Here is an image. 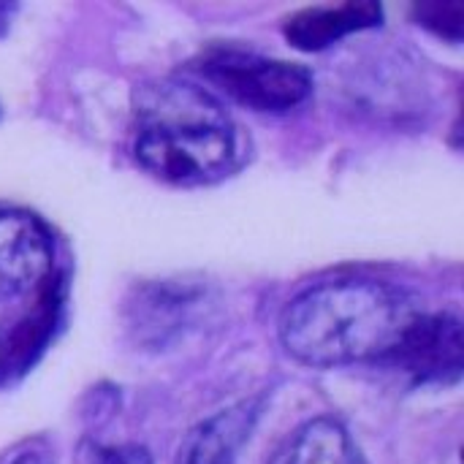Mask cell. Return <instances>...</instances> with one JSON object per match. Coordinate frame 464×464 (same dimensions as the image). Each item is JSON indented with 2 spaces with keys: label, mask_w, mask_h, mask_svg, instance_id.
<instances>
[{
  "label": "cell",
  "mask_w": 464,
  "mask_h": 464,
  "mask_svg": "<svg viewBox=\"0 0 464 464\" xmlns=\"http://www.w3.org/2000/svg\"><path fill=\"white\" fill-rule=\"evenodd\" d=\"M419 307L381 280H332L302 291L280 315V343L291 359L332 370L383 364L416 321Z\"/></svg>",
  "instance_id": "6da1fadb"
},
{
  "label": "cell",
  "mask_w": 464,
  "mask_h": 464,
  "mask_svg": "<svg viewBox=\"0 0 464 464\" xmlns=\"http://www.w3.org/2000/svg\"><path fill=\"white\" fill-rule=\"evenodd\" d=\"M136 117L133 158L160 182L212 185L239 166V130L220 101L198 84L160 82L144 87Z\"/></svg>",
  "instance_id": "7a4b0ae2"
},
{
  "label": "cell",
  "mask_w": 464,
  "mask_h": 464,
  "mask_svg": "<svg viewBox=\"0 0 464 464\" xmlns=\"http://www.w3.org/2000/svg\"><path fill=\"white\" fill-rule=\"evenodd\" d=\"M193 71L253 111H291L313 92V73L304 65L237 46H212L193 63Z\"/></svg>",
  "instance_id": "3957f363"
},
{
  "label": "cell",
  "mask_w": 464,
  "mask_h": 464,
  "mask_svg": "<svg viewBox=\"0 0 464 464\" xmlns=\"http://www.w3.org/2000/svg\"><path fill=\"white\" fill-rule=\"evenodd\" d=\"M68 283L52 272L41 285L35 304L8 326H0V389L19 383L46 353L65 315Z\"/></svg>",
  "instance_id": "277c9868"
},
{
  "label": "cell",
  "mask_w": 464,
  "mask_h": 464,
  "mask_svg": "<svg viewBox=\"0 0 464 464\" xmlns=\"http://www.w3.org/2000/svg\"><path fill=\"white\" fill-rule=\"evenodd\" d=\"M462 324L457 315L419 313L383 364L413 383H457L462 378Z\"/></svg>",
  "instance_id": "5b68a950"
},
{
  "label": "cell",
  "mask_w": 464,
  "mask_h": 464,
  "mask_svg": "<svg viewBox=\"0 0 464 464\" xmlns=\"http://www.w3.org/2000/svg\"><path fill=\"white\" fill-rule=\"evenodd\" d=\"M54 272V239L49 226L14 207H0V302L38 288Z\"/></svg>",
  "instance_id": "8992f818"
},
{
  "label": "cell",
  "mask_w": 464,
  "mask_h": 464,
  "mask_svg": "<svg viewBox=\"0 0 464 464\" xmlns=\"http://www.w3.org/2000/svg\"><path fill=\"white\" fill-rule=\"evenodd\" d=\"M264 411V397L242 400L198 421L179 443L174 464H234Z\"/></svg>",
  "instance_id": "52a82bcc"
},
{
  "label": "cell",
  "mask_w": 464,
  "mask_h": 464,
  "mask_svg": "<svg viewBox=\"0 0 464 464\" xmlns=\"http://www.w3.org/2000/svg\"><path fill=\"white\" fill-rule=\"evenodd\" d=\"M383 22V8L378 3H343V5H315L285 19V38L302 52H321L340 38L378 27Z\"/></svg>",
  "instance_id": "ba28073f"
},
{
  "label": "cell",
  "mask_w": 464,
  "mask_h": 464,
  "mask_svg": "<svg viewBox=\"0 0 464 464\" xmlns=\"http://www.w3.org/2000/svg\"><path fill=\"white\" fill-rule=\"evenodd\" d=\"M277 464H370L348 430L334 419H313L288 440Z\"/></svg>",
  "instance_id": "9c48e42d"
},
{
  "label": "cell",
  "mask_w": 464,
  "mask_h": 464,
  "mask_svg": "<svg viewBox=\"0 0 464 464\" xmlns=\"http://www.w3.org/2000/svg\"><path fill=\"white\" fill-rule=\"evenodd\" d=\"M462 16L464 8L459 3H432V5H416L419 24L435 30L438 35H446L451 41L462 38Z\"/></svg>",
  "instance_id": "30bf717a"
},
{
  "label": "cell",
  "mask_w": 464,
  "mask_h": 464,
  "mask_svg": "<svg viewBox=\"0 0 464 464\" xmlns=\"http://www.w3.org/2000/svg\"><path fill=\"white\" fill-rule=\"evenodd\" d=\"M92 464H152V457L141 446H117V449H103Z\"/></svg>",
  "instance_id": "8fae6325"
},
{
  "label": "cell",
  "mask_w": 464,
  "mask_h": 464,
  "mask_svg": "<svg viewBox=\"0 0 464 464\" xmlns=\"http://www.w3.org/2000/svg\"><path fill=\"white\" fill-rule=\"evenodd\" d=\"M11 464H49L46 462V457L44 454H35V451H24V454H19L16 459Z\"/></svg>",
  "instance_id": "7c38bea8"
}]
</instances>
